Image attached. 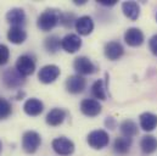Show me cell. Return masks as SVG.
<instances>
[{"mask_svg":"<svg viewBox=\"0 0 157 156\" xmlns=\"http://www.w3.org/2000/svg\"><path fill=\"white\" fill-rule=\"evenodd\" d=\"M60 68L56 65H46L44 67H41L38 73V78L41 83L44 84H50L52 82H55L57 77L60 76Z\"/></svg>","mask_w":157,"mask_h":156,"instance_id":"52a82bcc","label":"cell"},{"mask_svg":"<svg viewBox=\"0 0 157 156\" xmlns=\"http://www.w3.org/2000/svg\"><path fill=\"white\" fill-rule=\"evenodd\" d=\"M41 143L40 135L34 131H28L22 137V148L27 154H33L38 150Z\"/></svg>","mask_w":157,"mask_h":156,"instance_id":"277c9868","label":"cell"},{"mask_svg":"<svg viewBox=\"0 0 157 156\" xmlns=\"http://www.w3.org/2000/svg\"><path fill=\"white\" fill-rule=\"evenodd\" d=\"M88 144L93 148V149H96V150H100V149H104L105 146L109 145L110 143V137H109V133L104 129H96V131H93L88 134Z\"/></svg>","mask_w":157,"mask_h":156,"instance_id":"7a4b0ae2","label":"cell"},{"mask_svg":"<svg viewBox=\"0 0 157 156\" xmlns=\"http://www.w3.org/2000/svg\"><path fill=\"white\" fill-rule=\"evenodd\" d=\"M27 38V33L23 27H12L7 32V39L13 44H22Z\"/></svg>","mask_w":157,"mask_h":156,"instance_id":"ffe728a7","label":"cell"},{"mask_svg":"<svg viewBox=\"0 0 157 156\" xmlns=\"http://www.w3.org/2000/svg\"><path fill=\"white\" fill-rule=\"evenodd\" d=\"M66 118V111L59 107H55L52 110H50L46 115V123L51 127H56L60 126Z\"/></svg>","mask_w":157,"mask_h":156,"instance_id":"e0dca14e","label":"cell"},{"mask_svg":"<svg viewBox=\"0 0 157 156\" xmlns=\"http://www.w3.org/2000/svg\"><path fill=\"white\" fill-rule=\"evenodd\" d=\"M98 2L101 5H105V6H113V5H116L117 0H98Z\"/></svg>","mask_w":157,"mask_h":156,"instance_id":"f546056e","label":"cell"},{"mask_svg":"<svg viewBox=\"0 0 157 156\" xmlns=\"http://www.w3.org/2000/svg\"><path fill=\"white\" fill-rule=\"evenodd\" d=\"M1 148H2V145H1V142H0V151H1Z\"/></svg>","mask_w":157,"mask_h":156,"instance_id":"1f68e13d","label":"cell"},{"mask_svg":"<svg viewBox=\"0 0 157 156\" xmlns=\"http://www.w3.org/2000/svg\"><path fill=\"white\" fill-rule=\"evenodd\" d=\"M78 34L80 36H89L93 29H94V22L91 20V17L89 16H82L77 18V22L75 25Z\"/></svg>","mask_w":157,"mask_h":156,"instance_id":"9a60e30c","label":"cell"},{"mask_svg":"<svg viewBox=\"0 0 157 156\" xmlns=\"http://www.w3.org/2000/svg\"><path fill=\"white\" fill-rule=\"evenodd\" d=\"M2 82L10 89H18L25 84V77L16 68H7L2 73Z\"/></svg>","mask_w":157,"mask_h":156,"instance_id":"3957f363","label":"cell"},{"mask_svg":"<svg viewBox=\"0 0 157 156\" xmlns=\"http://www.w3.org/2000/svg\"><path fill=\"white\" fill-rule=\"evenodd\" d=\"M132 144V139L130 138H125V137H118L116 138L115 143H113V150L118 155L123 156L127 155L129 153V148Z\"/></svg>","mask_w":157,"mask_h":156,"instance_id":"44dd1931","label":"cell"},{"mask_svg":"<svg viewBox=\"0 0 157 156\" xmlns=\"http://www.w3.org/2000/svg\"><path fill=\"white\" fill-rule=\"evenodd\" d=\"M141 151L145 155H150L157 150V139L154 135H145L140 142Z\"/></svg>","mask_w":157,"mask_h":156,"instance_id":"7402d4cb","label":"cell"},{"mask_svg":"<svg viewBox=\"0 0 157 156\" xmlns=\"http://www.w3.org/2000/svg\"><path fill=\"white\" fill-rule=\"evenodd\" d=\"M10 57V50L5 44H0V66L5 65L9 61Z\"/></svg>","mask_w":157,"mask_h":156,"instance_id":"83f0119b","label":"cell"},{"mask_svg":"<svg viewBox=\"0 0 157 156\" xmlns=\"http://www.w3.org/2000/svg\"><path fill=\"white\" fill-rule=\"evenodd\" d=\"M23 110L27 115L29 116H38L43 112L44 110V105L43 103L40 101L39 99H36V98H31L28 99L25 105H23Z\"/></svg>","mask_w":157,"mask_h":156,"instance_id":"2e32d148","label":"cell"},{"mask_svg":"<svg viewBox=\"0 0 157 156\" xmlns=\"http://www.w3.org/2000/svg\"><path fill=\"white\" fill-rule=\"evenodd\" d=\"M140 127L146 131L151 132L157 127V115L151 112H144L140 115Z\"/></svg>","mask_w":157,"mask_h":156,"instance_id":"d6986e66","label":"cell"},{"mask_svg":"<svg viewBox=\"0 0 157 156\" xmlns=\"http://www.w3.org/2000/svg\"><path fill=\"white\" fill-rule=\"evenodd\" d=\"M6 21L12 25V27H22L26 23V14L21 7H13L7 11Z\"/></svg>","mask_w":157,"mask_h":156,"instance_id":"8fae6325","label":"cell"},{"mask_svg":"<svg viewBox=\"0 0 157 156\" xmlns=\"http://www.w3.org/2000/svg\"><path fill=\"white\" fill-rule=\"evenodd\" d=\"M91 93L96 98V99H100V100H106V88L104 85V80L102 79H99L96 80L93 87H91Z\"/></svg>","mask_w":157,"mask_h":156,"instance_id":"d4e9b609","label":"cell"},{"mask_svg":"<svg viewBox=\"0 0 157 156\" xmlns=\"http://www.w3.org/2000/svg\"><path fill=\"white\" fill-rule=\"evenodd\" d=\"M73 67L79 73V76L80 75H91L98 70L96 66L93 64V61L86 56L77 57L75 60V62H73Z\"/></svg>","mask_w":157,"mask_h":156,"instance_id":"ba28073f","label":"cell"},{"mask_svg":"<svg viewBox=\"0 0 157 156\" xmlns=\"http://www.w3.org/2000/svg\"><path fill=\"white\" fill-rule=\"evenodd\" d=\"M82 46V39L78 34H73L70 33L67 36H65L63 38L61 39V48L70 54H75L77 53Z\"/></svg>","mask_w":157,"mask_h":156,"instance_id":"9c48e42d","label":"cell"},{"mask_svg":"<svg viewBox=\"0 0 157 156\" xmlns=\"http://www.w3.org/2000/svg\"><path fill=\"white\" fill-rule=\"evenodd\" d=\"M121 133L123 134V137L132 139V137H134V135L138 134V126L133 121L125 119L121 124Z\"/></svg>","mask_w":157,"mask_h":156,"instance_id":"603a6c76","label":"cell"},{"mask_svg":"<svg viewBox=\"0 0 157 156\" xmlns=\"http://www.w3.org/2000/svg\"><path fill=\"white\" fill-rule=\"evenodd\" d=\"M85 85H86L85 79L82 76H79V75L70 76V77L67 78V80H66V89L71 94H79V93H82L85 89Z\"/></svg>","mask_w":157,"mask_h":156,"instance_id":"7c38bea8","label":"cell"},{"mask_svg":"<svg viewBox=\"0 0 157 156\" xmlns=\"http://www.w3.org/2000/svg\"><path fill=\"white\" fill-rule=\"evenodd\" d=\"M61 25L65 26L66 28H71L73 26V23L76 25L77 20H76V16L73 14H70V12H66V14H62L61 16Z\"/></svg>","mask_w":157,"mask_h":156,"instance_id":"4316f807","label":"cell"},{"mask_svg":"<svg viewBox=\"0 0 157 156\" xmlns=\"http://www.w3.org/2000/svg\"><path fill=\"white\" fill-rule=\"evenodd\" d=\"M12 112V107H11V104L4 99V98H0V119H4L6 117H9Z\"/></svg>","mask_w":157,"mask_h":156,"instance_id":"484cf974","label":"cell"},{"mask_svg":"<svg viewBox=\"0 0 157 156\" xmlns=\"http://www.w3.org/2000/svg\"><path fill=\"white\" fill-rule=\"evenodd\" d=\"M156 20H157V14H156Z\"/></svg>","mask_w":157,"mask_h":156,"instance_id":"d6a6232c","label":"cell"},{"mask_svg":"<svg viewBox=\"0 0 157 156\" xmlns=\"http://www.w3.org/2000/svg\"><path fill=\"white\" fill-rule=\"evenodd\" d=\"M124 40L130 46H140L144 43V34L139 28H129L124 33Z\"/></svg>","mask_w":157,"mask_h":156,"instance_id":"5bb4252c","label":"cell"},{"mask_svg":"<svg viewBox=\"0 0 157 156\" xmlns=\"http://www.w3.org/2000/svg\"><path fill=\"white\" fill-rule=\"evenodd\" d=\"M52 149L56 154L61 156H70L75 151V144L72 140H70L66 137H59L52 140L51 143Z\"/></svg>","mask_w":157,"mask_h":156,"instance_id":"5b68a950","label":"cell"},{"mask_svg":"<svg viewBox=\"0 0 157 156\" xmlns=\"http://www.w3.org/2000/svg\"><path fill=\"white\" fill-rule=\"evenodd\" d=\"M16 70L23 77L31 76L36 71V62L29 55H21L16 61Z\"/></svg>","mask_w":157,"mask_h":156,"instance_id":"8992f818","label":"cell"},{"mask_svg":"<svg viewBox=\"0 0 157 156\" xmlns=\"http://www.w3.org/2000/svg\"><path fill=\"white\" fill-rule=\"evenodd\" d=\"M105 124L109 127V128H115V121L112 117H107V119L105 121Z\"/></svg>","mask_w":157,"mask_h":156,"instance_id":"4dcf8cb0","label":"cell"},{"mask_svg":"<svg viewBox=\"0 0 157 156\" xmlns=\"http://www.w3.org/2000/svg\"><path fill=\"white\" fill-rule=\"evenodd\" d=\"M102 110L101 104L98 100L94 99H84L80 103V111L89 117H95L98 116Z\"/></svg>","mask_w":157,"mask_h":156,"instance_id":"30bf717a","label":"cell"},{"mask_svg":"<svg viewBox=\"0 0 157 156\" xmlns=\"http://www.w3.org/2000/svg\"><path fill=\"white\" fill-rule=\"evenodd\" d=\"M44 46H45L48 53L55 54L61 46V39L59 38L57 36H50V37H48L44 40Z\"/></svg>","mask_w":157,"mask_h":156,"instance_id":"cb8c5ba5","label":"cell"},{"mask_svg":"<svg viewBox=\"0 0 157 156\" xmlns=\"http://www.w3.org/2000/svg\"><path fill=\"white\" fill-rule=\"evenodd\" d=\"M104 51H105V56H106L109 60L115 61V60H118V59L123 55L124 49H123V46H122V44H121L119 41L113 40V41H109V43L105 45Z\"/></svg>","mask_w":157,"mask_h":156,"instance_id":"4fadbf2b","label":"cell"},{"mask_svg":"<svg viewBox=\"0 0 157 156\" xmlns=\"http://www.w3.org/2000/svg\"><path fill=\"white\" fill-rule=\"evenodd\" d=\"M62 12L57 9H46L39 15L37 20V26L40 31L49 32L51 31L60 21H61Z\"/></svg>","mask_w":157,"mask_h":156,"instance_id":"6da1fadb","label":"cell"},{"mask_svg":"<svg viewBox=\"0 0 157 156\" xmlns=\"http://www.w3.org/2000/svg\"><path fill=\"white\" fill-rule=\"evenodd\" d=\"M122 10L125 17H128L132 21L138 20V17L140 16V6L135 1H124L122 4Z\"/></svg>","mask_w":157,"mask_h":156,"instance_id":"ac0fdd59","label":"cell"},{"mask_svg":"<svg viewBox=\"0 0 157 156\" xmlns=\"http://www.w3.org/2000/svg\"><path fill=\"white\" fill-rule=\"evenodd\" d=\"M149 46H150V50H151V53L157 56V34H155L152 38L150 39V41H149Z\"/></svg>","mask_w":157,"mask_h":156,"instance_id":"f1b7e54d","label":"cell"}]
</instances>
